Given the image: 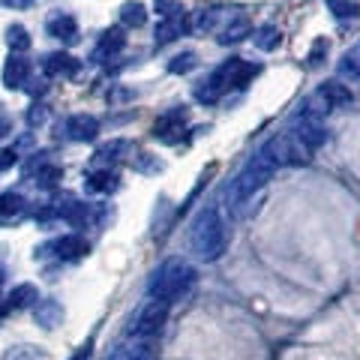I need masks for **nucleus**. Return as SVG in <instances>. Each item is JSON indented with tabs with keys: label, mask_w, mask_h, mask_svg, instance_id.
Wrapping results in <instances>:
<instances>
[{
	"label": "nucleus",
	"mask_w": 360,
	"mask_h": 360,
	"mask_svg": "<svg viewBox=\"0 0 360 360\" xmlns=\"http://www.w3.org/2000/svg\"><path fill=\"white\" fill-rule=\"evenodd\" d=\"M193 283H195V270L189 267L186 262H180V258H168V262L153 274L150 285H148V295L153 300H168L172 303L177 297H184Z\"/></svg>",
	"instance_id": "20e7f679"
},
{
	"label": "nucleus",
	"mask_w": 360,
	"mask_h": 360,
	"mask_svg": "<svg viewBox=\"0 0 360 360\" xmlns=\"http://www.w3.org/2000/svg\"><path fill=\"white\" fill-rule=\"evenodd\" d=\"M117 186H120V174L108 172V168H96V172H90V177H87L90 193H115Z\"/></svg>",
	"instance_id": "aec40b11"
},
{
	"label": "nucleus",
	"mask_w": 360,
	"mask_h": 360,
	"mask_svg": "<svg viewBox=\"0 0 360 360\" xmlns=\"http://www.w3.org/2000/svg\"><path fill=\"white\" fill-rule=\"evenodd\" d=\"M328 9H330V13L340 18V21L357 18V15H360V6L354 4V0H328Z\"/></svg>",
	"instance_id": "cd10ccee"
},
{
	"label": "nucleus",
	"mask_w": 360,
	"mask_h": 360,
	"mask_svg": "<svg viewBox=\"0 0 360 360\" xmlns=\"http://www.w3.org/2000/svg\"><path fill=\"white\" fill-rule=\"evenodd\" d=\"M0 283H4V276H0Z\"/></svg>",
	"instance_id": "58836bf2"
},
{
	"label": "nucleus",
	"mask_w": 360,
	"mask_h": 360,
	"mask_svg": "<svg viewBox=\"0 0 360 360\" xmlns=\"http://www.w3.org/2000/svg\"><path fill=\"white\" fill-rule=\"evenodd\" d=\"M195 66H198V54L195 51H180V54H174V58L168 60V72L186 75V72H193Z\"/></svg>",
	"instance_id": "b1692460"
},
{
	"label": "nucleus",
	"mask_w": 360,
	"mask_h": 360,
	"mask_svg": "<svg viewBox=\"0 0 360 360\" xmlns=\"http://www.w3.org/2000/svg\"><path fill=\"white\" fill-rule=\"evenodd\" d=\"M6 45H9L13 51H27V49H30L27 27H21V25H9V27H6Z\"/></svg>",
	"instance_id": "bb28decb"
},
{
	"label": "nucleus",
	"mask_w": 360,
	"mask_h": 360,
	"mask_svg": "<svg viewBox=\"0 0 360 360\" xmlns=\"http://www.w3.org/2000/svg\"><path fill=\"white\" fill-rule=\"evenodd\" d=\"M184 123H186V108L180 105V108H172V111H165V115L153 123V139H160V141H168V144H174L180 139V129H184Z\"/></svg>",
	"instance_id": "6e6552de"
},
{
	"label": "nucleus",
	"mask_w": 360,
	"mask_h": 360,
	"mask_svg": "<svg viewBox=\"0 0 360 360\" xmlns=\"http://www.w3.org/2000/svg\"><path fill=\"white\" fill-rule=\"evenodd\" d=\"M63 180V168L60 165H42L37 172V186L39 189H58Z\"/></svg>",
	"instance_id": "a878e982"
},
{
	"label": "nucleus",
	"mask_w": 360,
	"mask_h": 360,
	"mask_svg": "<svg viewBox=\"0 0 360 360\" xmlns=\"http://www.w3.org/2000/svg\"><path fill=\"white\" fill-rule=\"evenodd\" d=\"M25 207H27V201L18 193H4L0 195V225H9V222L21 219L25 217Z\"/></svg>",
	"instance_id": "a211bd4d"
},
{
	"label": "nucleus",
	"mask_w": 360,
	"mask_h": 360,
	"mask_svg": "<svg viewBox=\"0 0 360 360\" xmlns=\"http://www.w3.org/2000/svg\"><path fill=\"white\" fill-rule=\"evenodd\" d=\"M33 319H37L39 328L54 330L63 321V307H60L58 300H39L37 307H33Z\"/></svg>",
	"instance_id": "4468645a"
},
{
	"label": "nucleus",
	"mask_w": 360,
	"mask_h": 360,
	"mask_svg": "<svg viewBox=\"0 0 360 360\" xmlns=\"http://www.w3.org/2000/svg\"><path fill=\"white\" fill-rule=\"evenodd\" d=\"M30 72H33V66H30V60H25V58H18V54H13L6 63H4V87L6 90H21L27 84V78H30Z\"/></svg>",
	"instance_id": "9d476101"
},
{
	"label": "nucleus",
	"mask_w": 360,
	"mask_h": 360,
	"mask_svg": "<svg viewBox=\"0 0 360 360\" xmlns=\"http://www.w3.org/2000/svg\"><path fill=\"white\" fill-rule=\"evenodd\" d=\"M225 9H205V13H198L195 18V30H213L219 25V18H222Z\"/></svg>",
	"instance_id": "7c9ffc66"
},
{
	"label": "nucleus",
	"mask_w": 360,
	"mask_h": 360,
	"mask_svg": "<svg viewBox=\"0 0 360 360\" xmlns=\"http://www.w3.org/2000/svg\"><path fill=\"white\" fill-rule=\"evenodd\" d=\"M255 75H258L255 63H246L243 58H229L195 87V99H198V103H205V105L219 103V99L229 94L231 87H246Z\"/></svg>",
	"instance_id": "f03ea898"
},
{
	"label": "nucleus",
	"mask_w": 360,
	"mask_h": 360,
	"mask_svg": "<svg viewBox=\"0 0 360 360\" xmlns=\"http://www.w3.org/2000/svg\"><path fill=\"white\" fill-rule=\"evenodd\" d=\"M186 27H189V25H186L184 15L162 18L160 25H156V30H153V39H156V45H165V42H172V39H177V37H184Z\"/></svg>",
	"instance_id": "dca6fc26"
},
{
	"label": "nucleus",
	"mask_w": 360,
	"mask_h": 360,
	"mask_svg": "<svg viewBox=\"0 0 360 360\" xmlns=\"http://www.w3.org/2000/svg\"><path fill=\"white\" fill-rule=\"evenodd\" d=\"M37 300H39L37 285L21 283V285H15L13 291H9V297H6V307H4V309H27V307H37Z\"/></svg>",
	"instance_id": "6ab92c4d"
},
{
	"label": "nucleus",
	"mask_w": 360,
	"mask_h": 360,
	"mask_svg": "<svg viewBox=\"0 0 360 360\" xmlns=\"http://www.w3.org/2000/svg\"><path fill=\"white\" fill-rule=\"evenodd\" d=\"M274 172H276V165L267 160V153H264V150H258L252 160L240 168V174L231 180V186H229V189H225V201H229L231 217L243 219L246 213L252 210L255 195L267 186V180L274 177Z\"/></svg>",
	"instance_id": "f257e3e1"
},
{
	"label": "nucleus",
	"mask_w": 360,
	"mask_h": 360,
	"mask_svg": "<svg viewBox=\"0 0 360 360\" xmlns=\"http://www.w3.org/2000/svg\"><path fill=\"white\" fill-rule=\"evenodd\" d=\"M9 129H13V127H9V120H0V139H4V135H9Z\"/></svg>",
	"instance_id": "4c0bfd02"
},
{
	"label": "nucleus",
	"mask_w": 360,
	"mask_h": 360,
	"mask_svg": "<svg viewBox=\"0 0 360 360\" xmlns=\"http://www.w3.org/2000/svg\"><path fill=\"white\" fill-rule=\"evenodd\" d=\"M189 246L201 262H217L225 252V225L219 217V207H205L193 219V229H189Z\"/></svg>",
	"instance_id": "7ed1b4c3"
},
{
	"label": "nucleus",
	"mask_w": 360,
	"mask_h": 360,
	"mask_svg": "<svg viewBox=\"0 0 360 360\" xmlns=\"http://www.w3.org/2000/svg\"><path fill=\"white\" fill-rule=\"evenodd\" d=\"M279 39H283V33H279L276 25H264V27L255 30V45L262 51H274L276 45H279Z\"/></svg>",
	"instance_id": "393cba45"
},
{
	"label": "nucleus",
	"mask_w": 360,
	"mask_h": 360,
	"mask_svg": "<svg viewBox=\"0 0 360 360\" xmlns=\"http://www.w3.org/2000/svg\"><path fill=\"white\" fill-rule=\"evenodd\" d=\"M63 129L70 141H94L99 135V120L94 115H72Z\"/></svg>",
	"instance_id": "9b49d317"
},
{
	"label": "nucleus",
	"mask_w": 360,
	"mask_h": 360,
	"mask_svg": "<svg viewBox=\"0 0 360 360\" xmlns=\"http://www.w3.org/2000/svg\"><path fill=\"white\" fill-rule=\"evenodd\" d=\"M165 315H168V300H150L148 307L139 312V319H135L132 333L139 336V340H148V336H153L165 324Z\"/></svg>",
	"instance_id": "423d86ee"
},
{
	"label": "nucleus",
	"mask_w": 360,
	"mask_h": 360,
	"mask_svg": "<svg viewBox=\"0 0 360 360\" xmlns=\"http://www.w3.org/2000/svg\"><path fill=\"white\" fill-rule=\"evenodd\" d=\"M45 117H49L45 105H33V108L27 111V123H30V127H39V123H45Z\"/></svg>",
	"instance_id": "f704fd0d"
},
{
	"label": "nucleus",
	"mask_w": 360,
	"mask_h": 360,
	"mask_svg": "<svg viewBox=\"0 0 360 360\" xmlns=\"http://www.w3.org/2000/svg\"><path fill=\"white\" fill-rule=\"evenodd\" d=\"M45 30H49V37L54 39H63V42H75L78 39V21L66 13H58L45 21Z\"/></svg>",
	"instance_id": "f8f14e48"
},
{
	"label": "nucleus",
	"mask_w": 360,
	"mask_h": 360,
	"mask_svg": "<svg viewBox=\"0 0 360 360\" xmlns=\"http://www.w3.org/2000/svg\"><path fill=\"white\" fill-rule=\"evenodd\" d=\"M78 70H82V60H75L72 54H66V51H54L42 60V72L51 78H72V75H78Z\"/></svg>",
	"instance_id": "1a4fd4ad"
},
{
	"label": "nucleus",
	"mask_w": 360,
	"mask_h": 360,
	"mask_svg": "<svg viewBox=\"0 0 360 360\" xmlns=\"http://www.w3.org/2000/svg\"><path fill=\"white\" fill-rule=\"evenodd\" d=\"M127 150H129V141H123V139L108 141V144H103V148L94 153V165H108V162H115V160H120V153H127Z\"/></svg>",
	"instance_id": "4be33fe9"
},
{
	"label": "nucleus",
	"mask_w": 360,
	"mask_h": 360,
	"mask_svg": "<svg viewBox=\"0 0 360 360\" xmlns=\"http://www.w3.org/2000/svg\"><path fill=\"white\" fill-rule=\"evenodd\" d=\"M328 49H330V42L324 39V37H321V39H315V42H312V49H309V58H307L309 66H321V60L328 58Z\"/></svg>",
	"instance_id": "473e14b6"
},
{
	"label": "nucleus",
	"mask_w": 360,
	"mask_h": 360,
	"mask_svg": "<svg viewBox=\"0 0 360 360\" xmlns=\"http://www.w3.org/2000/svg\"><path fill=\"white\" fill-rule=\"evenodd\" d=\"M340 72L348 78H360V45H354L352 51H345V58L340 63Z\"/></svg>",
	"instance_id": "c85d7f7f"
},
{
	"label": "nucleus",
	"mask_w": 360,
	"mask_h": 360,
	"mask_svg": "<svg viewBox=\"0 0 360 360\" xmlns=\"http://www.w3.org/2000/svg\"><path fill=\"white\" fill-rule=\"evenodd\" d=\"M252 33V27H250V21H246L243 15L240 18H229V25H225L222 30H219V42L222 45H229V42H240V39H246Z\"/></svg>",
	"instance_id": "412c9836"
},
{
	"label": "nucleus",
	"mask_w": 360,
	"mask_h": 360,
	"mask_svg": "<svg viewBox=\"0 0 360 360\" xmlns=\"http://www.w3.org/2000/svg\"><path fill=\"white\" fill-rule=\"evenodd\" d=\"M262 150L267 153V160L274 162L276 168L279 165H303V162H309V153H312L295 132L274 135V139H270Z\"/></svg>",
	"instance_id": "39448f33"
},
{
	"label": "nucleus",
	"mask_w": 360,
	"mask_h": 360,
	"mask_svg": "<svg viewBox=\"0 0 360 360\" xmlns=\"http://www.w3.org/2000/svg\"><path fill=\"white\" fill-rule=\"evenodd\" d=\"M9 360H37V357H33L30 348H15V352L9 354Z\"/></svg>",
	"instance_id": "c9c22d12"
},
{
	"label": "nucleus",
	"mask_w": 360,
	"mask_h": 360,
	"mask_svg": "<svg viewBox=\"0 0 360 360\" xmlns=\"http://www.w3.org/2000/svg\"><path fill=\"white\" fill-rule=\"evenodd\" d=\"M153 9L160 13L162 18H172V15H184V4L180 0H156Z\"/></svg>",
	"instance_id": "2f4dec72"
},
{
	"label": "nucleus",
	"mask_w": 360,
	"mask_h": 360,
	"mask_svg": "<svg viewBox=\"0 0 360 360\" xmlns=\"http://www.w3.org/2000/svg\"><path fill=\"white\" fill-rule=\"evenodd\" d=\"M4 4H6L9 9H27V6L37 4V0H4Z\"/></svg>",
	"instance_id": "e433bc0d"
},
{
	"label": "nucleus",
	"mask_w": 360,
	"mask_h": 360,
	"mask_svg": "<svg viewBox=\"0 0 360 360\" xmlns=\"http://www.w3.org/2000/svg\"><path fill=\"white\" fill-rule=\"evenodd\" d=\"M15 162H18V150L15 148H0V172L13 168Z\"/></svg>",
	"instance_id": "72a5a7b5"
},
{
	"label": "nucleus",
	"mask_w": 360,
	"mask_h": 360,
	"mask_svg": "<svg viewBox=\"0 0 360 360\" xmlns=\"http://www.w3.org/2000/svg\"><path fill=\"white\" fill-rule=\"evenodd\" d=\"M54 255L60 258V262H78V258L87 255V243L78 238V234H63L60 240H54Z\"/></svg>",
	"instance_id": "ddd939ff"
},
{
	"label": "nucleus",
	"mask_w": 360,
	"mask_h": 360,
	"mask_svg": "<svg viewBox=\"0 0 360 360\" xmlns=\"http://www.w3.org/2000/svg\"><path fill=\"white\" fill-rule=\"evenodd\" d=\"M319 96L328 103V108H340V105H348L352 103V87L342 84V82H324L321 90H319Z\"/></svg>",
	"instance_id": "f3484780"
},
{
	"label": "nucleus",
	"mask_w": 360,
	"mask_h": 360,
	"mask_svg": "<svg viewBox=\"0 0 360 360\" xmlns=\"http://www.w3.org/2000/svg\"><path fill=\"white\" fill-rule=\"evenodd\" d=\"M295 123L297 127L291 132H295L309 150H319L321 144L328 141V127L321 123V117H300V115H295Z\"/></svg>",
	"instance_id": "0eeeda50"
},
{
	"label": "nucleus",
	"mask_w": 360,
	"mask_h": 360,
	"mask_svg": "<svg viewBox=\"0 0 360 360\" xmlns=\"http://www.w3.org/2000/svg\"><path fill=\"white\" fill-rule=\"evenodd\" d=\"M120 21L127 27H141L144 21H148V9H144V4H139V0H127V4L120 6Z\"/></svg>",
	"instance_id": "5701e85b"
},
{
	"label": "nucleus",
	"mask_w": 360,
	"mask_h": 360,
	"mask_svg": "<svg viewBox=\"0 0 360 360\" xmlns=\"http://www.w3.org/2000/svg\"><path fill=\"white\" fill-rule=\"evenodd\" d=\"M132 168L135 172H144V174H156V172H162V162L156 160V156H150V153H139L135 156V162H132Z\"/></svg>",
	"instance_id": "c756f323"
},
{
	"label": "nucleus",
	"mask_w": 360,
	"mask_h": 360,
	"mask_svg": "<svg viewBox=\"0 0 360 360\" xmlns=\"http://www.w3.org/2000/svg\"><path fill=\"white\" fill-rule=\"evenodd\" d=\"M123 45H127V37H123V27H111L103 33V39H99L96 51H94V60H105V58H115L117 51H123Z\"/></svg>",
	"instance_id": "2eb2a0df"
}]
</instances>
